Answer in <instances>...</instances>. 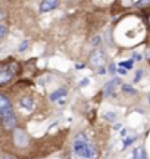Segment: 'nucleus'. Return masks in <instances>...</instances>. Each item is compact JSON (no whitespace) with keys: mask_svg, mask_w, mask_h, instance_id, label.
<instances>
[{"mask_svg":"<svg viewBox=\"0 0 150 159\" xmlns=\"http://www.w3.org/2000/svg\"><path fill=\"white\" fill-rule=\"evenodd\" d=\"M113 128H115V130H118V128H121V124H115V125H113Z\"/></svg>","mask_w":150,"mask_h":159,"instance_id":"obj_25","label":"nucleus"},{"mask_svg":"<svg viewBox=\"0 0 150 159\" xmlns=\"http://www.w3.org/2000/svg\"><path fill=\"white\" fill-rule=\"evenodd\" d=\"M133 65H134V61H133V59H130V61H124V62H121V63H119V66L127 68V69H131V68H133Z\"/></svg>","mask_w":150,"mask_h":159,"instance_id":"obj_12","label":"nucleus"},{"mask_svg":"<svg viewBox=\"0 0 150 159\" xmlns=\"http://www.w3.org/2000/svg\"><path fill=\"white\" fill-rule=\"evenodd\" d=\"M141 77H143V71H137V75H135V78H134V81L137 82V81H138V80L141 78Z\"/></svg>","mask_w":150,"mask_h":159,"instance_id":"obj_19","label":"nucleus"},{"mask_svg":"<svg viewBox=\"0 0 150 159\" xmlns=\"http://www.w3.org/2000/svg\"><path fill=\"white\" fill-rule=\"evenodd\" d=\"M122 90H124L125 93H130V94H137V90L133 88L130 84H122Z\"/></svg>","mask_w":150,"mask_h":159,"instance_id":"obj_11","label":"nucleus"},{"mask_svg":"<svg viewBox=\"0 0 150 159\" xmlns=\"http://www.w3.org/2000/svg\"><path fill=\"white\" fill-rule=\"evenodd\" d=\"M90 62L93 63L94 68H100V66H103L105 62H106V56H105L103 50L96 49V50L91 53V56H90Z\"/></svg>","mask_w":150,"mask_h":159,"instance_id":"obj_4","label":"nucleus"},{"mask_svg":"<svg viewBox=\"0 0 150 159\" xmlns=\"http://www.w3.org/2000/svg\"><path fill=\"white\" fill-rule=\"evenodd\" d=\"M0 115L3 119V124L7 130H13L16 127V118L13 114V108L7 96L0 94Z\"/></svg>","mask_w":150,"mask_h":159,"instance_id":"obj_2","label":"nucleus"},{"mask_svg":"<svg viewBox=\"0 0 150 159\" xmlns=\"http://www.w3.org/2000/svg\"><path fill=\"white\" fill-rule=\"evenodd\" d=\"M149 102H150V99H149Z\"/></svg>","mask_w":150,"mask_h":159,"instance_id":"obj_27","label":"nucleus"},{"mask_svg":"<svg viewBox=\"0 0 150 159\" xmlns=\"http://www.w3.org/2000/svg\"><path fill=\"white\" fill-rule=\"evenodd\" d=\"M28 44H30V41L28 40H24L21 44H19V47H18V50L19 52H24V50H27V47H28Z\"/></svg>","mask_w":150,"mask_h":159,"instance_id":"obj_13","label":"nucleus"},{"mask_svg":"<svg viewBox=\"0 0 150 159\" xmlns=\"http://www.w3.org/2000/svg\"><path fill=\"white\" fill-rule=\"evenodd\" d=\"M109 72H111V74H115V65H109Z\"/></svg>","mask_w":150,"mask_h":159,"instance_id":"obj_22","label":"nucleus"},{"mask_svg":"<svg viewBox=\"0 0 150 159\" xmlns=\"http://www.w3.org/2000/svg\"><path fill=\"white\" fill-rule=\"evenodd\" d=\"M105 118L109 119V121H115V118H116V115L113 114V112H108V114H105Z\"/></svg>","mask_w":150,"mask_h":159,"instance_id":"obj_15","label":"nucleus"},{"mask_svg":"<svg viewBox=\"0 0 150 159\" xmlns=\"http://www.w3.org/2000/svg\"><path fill=\"white\" fill-rule=\"evenodd\" d=\"M59 6V0H43L40 3V12H50Z\"/></svg>","mask_w":150,"mask_h":159,"instance_id":"obj_6","label":"nucleus"},{"mask_svg":"<svg viewBox=\"0 0 150 159\" xmlns=\"http://www.w3.org/2000/svg\"><path fill=\"white\" fill-rule=\"evenodd\" d=\"M118 74H121V75H127V68H122V66H119V69H118Z\"/></svg>","mask_w":150,"mask_h":159,"instance_id":"obj_18","label":"nucleus"},{"mask_svg":"<svg viewBox=\"0 0 150 159\" xmlns=\"http://www.w3.org/2000/svg\"><path fill=\"white\" fill-rule=\"evenodd\" d=\"M84 66H85V65H84V63H82V65H79V63H78V65H76V68H78V69H81V68H84Z\"/></svg>","mask_w":150,"mask_h":159,"instance_id":"obj_26","label":"nucleus"},{"mask_svg":"<svg viewBox=\"0 0 150 159\" xmlns=\"http://www.w3.org/2000/svg\"><path fill=\"white\" fill-rule=\"evenodd\" d=\"M4 37H6V25L0 24V39H4Z\"/></svg>","mask_w":150,"mask_h":159,"instance_id":"obj_14","label":"nucleus"},{"mask_svg":"<svg viewBox=\"0 0 150 159\" xmlns=\"http://www.w3.org/2000/svg\"><path fill=\"white\" fill-rule=\"evenodd\" d=\"M1 159H15V158H13V156H10V155H4Z\"/></svg>","mask_w":150,"mask_h":159,"instance_id":"obj_23","label":"nucleus"},{"mask_svg":"<svg viewBox=\"0 0 150 159\" xmlns=\"http://www.w3.org/2000/svg\"><path fill=\"white\" fill-rule=\"evenodd\" d=\"M134 140H135V137H131V139H127V140H125V143H124V147H127L128 144H131V143H133Z\"/></svg>","mask_w":150,"mask_h":159,"instance_id":"obj_17","label":"nucleus"},{"mask_svg":"<svg viewBox=\"0 0 150 159\" xmlns=\"http://www.w3.org/2000/svg\"><path fill=\"white\" fill-rule=\"evenodd\" d=\"M66 93H68V90H66L65 87H60V88H58L56 91H53V93L50 94V97H49V99H50L52 102H56V100H59L60 97H65V96H66Z\"/></svg>","mask_w":150,"mask_h":159,"instance_id":"obj_8","label":"nucleus"},{"mask_svg":"<svg viewBox=\"0 0 150 159\" xmlns=\"http://www.w3.org/2000/svg\"><path fill=\"white\" fill-rule=\"evenodd\" d=\"M131 159H147L146 149H144L143 146L135 147V149H134V152H133V156H131Z\"/></svg>","mask_w":150,"mask_h":159,"instance_id":"obj_9","label":"nucleus"},{"mask_svg":"<svg viewBox=\"0 0 150 159\" xmlns=\"http://www.w3.org/2000/svg\"><path fill=\"white\" fill-rule=\"evenodd\" d=\"M91 43H93V44H94V46H97V44H99V43H100V37H99V36H96V37H94V39L91 40Z\"/></svg>","mask_w":150,"mask_h":159,"instance_id":"obj_20","label":"nucleus"},{"mask_svg":"<svg viewBox=\"0 0 150 159\" xmlns=\"http://www.w3.org/2000/svg\"><path fill=\"white\" fill-rule=\"evenodd\" d=\"M121 81H119V78H113V80H111L108 84H105V88H103V94L106 96V97H109L111 94L113 93V90H115V87L119 84Z\"/></svg>","mask_w":150,"mask_h":159,"instance_id":"obj_7","label":"nucleus"},{"mask_svg":"<svg viewBox=\"0 0 150 159\" xmlns=\"http://www.w3.org/2000/svg\"><path fill=\"white\" fill-rule=\"evenodd\" d=\"M15 71L16 68L12 69V63H7V65H3L1 69H0V84L4 85L9 80H12V77L15 75Z\"/></svg>","mask_w":150,"mask_h":159,"instance_id":"obj_3","label":"nucleus"},{"mask_svg":"<svg viewBox=\"0 0 150 159\" xmlns=\"http://www.w3.org/2000/svg\"><path fill=\"white\" fill-rule=\"evenodd\" d=\"M97 72H99V75H105V74H106V68H105V66H100V68H97Z\"/></svg>","mask_w":150,"mask_h":159,"instance_id":"obj_16","label":"nucleus"},{"mask_svg":"<svg viewBox=\"0 0 150 159\" xmlns=\"http://www.w3.org/2000/svg\"><path fill=\"white\" fill-rule=\"evenodd\" d=\"M13 141H15V144L18 147H25L28 144V136H27V133L22 131V130H15V133H13Z\"/></svg>","mask_w":150,"mask_h":159,"instance_id":"obj_5","label":"nucleus"},{"mask_svg":"<svg viewBox=\"0 0 150 159\" xmlns=\"http://www.w3.org/2000/svg\"><path fill=\"white\" fill-rule=\"evenodd\" d=\"M82 84H84V85H85V84H88V80H87V78H84L82 81H81V85H82Z\"/></svg>","mask_w":150,"mask_h":159,"instance_id":"obj_24","label":"nucleus"},{"mask_svg":"<svg viewBox=\"0 0 150 159\" xmlns=\"http://www.w3.org/2000/svg\"><path fill=\"white\" fill-rule=\"evenodd\" d=\"M147 1H150V0H138V1H137V6H144Z\"/></svg>","mask_w":150,"mask_h":159,"instance_id":"obj_21","label":"nucleus"},{"mask_svg":"<svg viewBox=\"0 0 150 159\" xmlns=\"http://www.w3.org/2000/svg\"><path fill=\"white\" fill-rule=\"evenodd\" d=\"M97 150L93 141L84 134H76L72 140V159H96Z\"/></svg>","mask_w":150,"mask_h":159,"instance_id":"obj_1","label":"nucleus"},{"mask_svg":"<svg viewBox=\"0 0 150 159\" xmlns=\"http://www.w3.org/2000/svg\"><path fill=\"white\" fill-rule=\"evenodd\" d=\"M19 105L24 108V109H27V111H31L33 109V106H34V100L31 99V97H21L19 99Z\"/></svg>","mask_w":150,"mask_h":159,"instance_id":"obj_10","label":"nucleus"}]
</instances>
